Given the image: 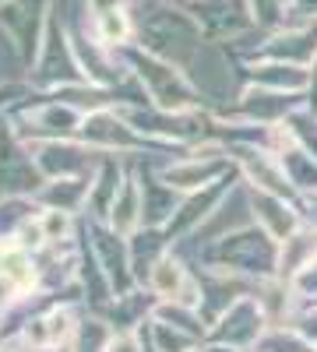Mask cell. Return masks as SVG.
I'll list each match as a JSON object with an SVG mask.
<instances>
[{
  "label": "cell",
  "mask_w": 317,
  "mask_h": 352,
  "mask_svg": "<svg viewBox=\"0 0 317 352\" xmlns=\"http://www.w3.org/2000/svg\"><path fill=\"white\" fill-rule=\"evenodd\" d=\"M124 64L134 74L149 106H155L162 113H197L201 88L187 78V71L180 64H173V60H166V56L138 46V43L131 50H124Z\"/></svg>",
  "instance_id": "cell-1"
},
{
  "label": "cell",
  "mask_w": 317,
  "mask_h": 352,
  "mask_svg": "<svg viewBox=\"0 0 317 352\" xmlns=\"http://www.w3.org/2000/svg\"><path fill=\"white\" fill-rule=\"evenodd\" d=\"M289 21H317V0H289Z\"/></svg>",
  "instance_id": "cell-25"
},
{
  "label": "cell",
  "mask_w": 317,
  "mask_h": 352,
  "mask_svg": "<svg viewBox=\"0 0 317 352\" xmlns=\"http://www.w3.org/2000/svg\"><path fill=\"white\" fill-rule=\"evenodd\" d=\"M265 60H285V64H300V67H314L317 64V21H289L275 28V32H261L254 56Z\"/></svg>",
  "instance_id": "cell-6"
},
{
  "label": "cell",
  "mask_w": 317,
  "mask_h": 352,
  "mask_svg": "<svg viewBox=\"0 0 317 352\" xmlns=\"http://www.w3.org/2000/svg\"><path fill=\"white\" fill-rule=\"evenodd\" d=\"M0 352H28V345L21 338H8V342H0Z\"/></svg>",
  "instance_id": "cell-28"
},
{
  "label": "cell",
  "mask_w": 317,
  "mask_h": 352,
  "mask_svg": "<svg viewBox=\"0 0 317 352\" xmlns=\"http://www.w3.org/2000/svg\"><path fill=\"white\" fill-rule=\"evenodd\" d=\"M296 204H300L303 226L317 229V190H307V194H300V197H296Z\"/></svg>",
  "instance_id": "cell-24"
},
{
  "label": "cell",
  "mask_w": 317,
  "mask_h": 352,
  "mask_svg": "<svg viewBox=\"0 0 317 352\" xmlns=\"http://www.w3.org/2000/svg\"><path fill=\"white\" fill-rule=\"evenodd\" d=\"M81 324H78V314L71 307H61L53 303L39 314H32L18 328V338L28 345V349H61V345H74Z\"/></svg>",
  "instance_id": "cell-9"
},
{
  "label": "cell",
  "mask_w": 317,
  "mask_h": 352,
  "mask_svg": "<svg viewBox=\"0 0 317 352\" xmlns=\"http://www.w3.org/2000/svg\"><path fill=\"white\" fill-rule=\"evenodd\" d=\"M106 226L124 240H131L138 229H145V187H141L138 169H127L124 184H120L117 197H113L109 212H106Z\"/></svg>",
  "instance_id": "cell-11"
},
{
  "label": "cell",
  "mask_w": 317,
  "mask_h": 352,
  "mask_svg": "<svg viewBox=\"0 0 317 352\" xmlns=\"http://www.w3.org/2000/svg\"><path fill=\"white\" fill-rule=\"evenodd\" d=\"M201 352H240V349H229V345H215V342H205Z\"/></svg>",
  "instance_id": "cell-29"
},
{
  "label": "cell",
  "mask_w": 317,
  "mask_h": 352,
  "mask_svg": "<svg viewBox=\"0 0 317 352\" xmlns=\"http://www.w3.org/2000/svg\"><path fill=\"white\" fill-rule=\"evenodd\" d=\"M303 106H307V96H282L261 85H243L233 102V116L254 127H278Z\"/></svg>",
  "instance_id": "cell-7"
},
{
  "label": "cell",
  "mask_w": 317,
  "mask_h": 352,
  "mask_svg": "<svg viewBox=\"0 0 317 352\" xmlns=\"http://www.w3.org/2000/svg\"><path fill=\"white\" fill-rule=\"evenodd\" d=\"M314 257H317V229L300 226L289 240L278 243V275H275V278L289 282L300 268H307Z\"/></svg>",
  "instance_id": "cell-16"
},
{
  "label": "cell",
  "mask_w": 317,
  "mask_h": 352,
  "mask_svg": "<svg viewBox=\"0 0 317 352\" xmlns=\"http://www.w3.org/2000/svg\"><path fill=\"white\" fill-rule=\"evenodd\" d=\"M310 71H314V78H310V92H307V109L317 116V64H314Z\"/></svg>",
  "instance_id": "cell-27"
},
{
  "label": "cell",
  "mask_w": 317,
  "mask_h": 352,
  "mask_svg": "<svg viewBox=\"0 0 317 352\" xmlns=\"http://www.w3.org/2000/svg\"><path fill=\"white\" fill-rule=\"evenodd\" d=\"M96 176V173H92ZM92 176H71V180H43L36 190V201L43 208H64V212H85L92 194Z\"/></svg>",
  "instance_id": "cell-14"
},
{
  "label": "cell",
  "mask_w": 317,
  "mask_h": 352,
  "mask_svg": "<svg viewBox=\"0 0 317 352\" xmlns=\"http://www.w3.org/2000/svg\"><path fill=\"white\" fill-rule=\"evenodd\" d=\"M85 124V113L64 99H46L28 106L18 120H11V127L18 131V138L25 144H39V141H78Z\"/></svg>",
  "instance_id": "cell-3"
},
{
  "label": "cell",
  "mask_w": 317,
  "mask_h": 352,
  "mask_svg": "<svg viewBox=\"0 0 317 352\" xmlns=\"http://www.w3.org/2000/svg\"><path fill=\"white\" fill-rule=\"evenodd\" d=\"M243 71H247V85H261V88H272V92H282V96H307L310 78H314L310 67L285 64V60H265V56L247 60Z\"/></svg>",
  "instance_id": "cell-12"
},
{
  "label": "cell",
  "mask_w": 317,
  "mask_h": 352,
  "mask_svg": "<svg viewBox=\"0 0 317 352\" xmlns=\"http://www.w3.org/2000/svg\"><path fill=\"white\" fill-rule=\"evenodd\" d=\"M190 352H201V345H197V349H190Z\"/></svg>",
  "instance_id": "cell-31"
},
{
  "label": "cell",
  "mask_w": 317,
  "mask_h": 352,
  "mask_svg": "<svg viewBox=\"0 0 317 352\" xmlns=\"http://www.w3.org/2000/svg\"><path fill=\"white\" fill-rule=\"evenodd\" d=\"M247 197H250V222H254L257 229H265L275 243L289 240L293 232L303 226V215H300L296 197H282V194L254 190V187H247Z\"/></svg>",
  "instance_id": "cell-10"
},
{
  "label": "cell",
  "mask_w": 317,
  "mask_h": 352,
  "mask_svg": "<svg viewBox=\"0 0 317 352\" xmlns=\"http://www.w3.org/2000/svg\"><path fill=\"white\" fill-rule=\"evenodd\" d=\"M145 331H149L152 352H190V349L201 345V338H194L190 331H180V328L166 324V320H155V317L145 320Z\"/></svg>",
  "instance_id": "cell-17"
},
{
  "label": "cell",
  "mask_w": 317,
  "mask_h": 352,
  "mask_svg": "<svg viewBox=\"0 0 317 352\" xmlns=\"http://www.w3.org/2000/svg\"><path fill=\"white\" fill-rule=\"evenodd\" d=\"M194 4H201V0H194Z\"/></svg>",
  "instance_id": "cell-32"
},
{
  "label": "cell",
  "mask_w": 317,
  "mask_h": 352,
  "mask_svg": "<svg viewBox=\"0 0 317 352\" xmlns=\"http://www.w3.org/2000/svg\"><path fill=\"white\" fill-rule=\"evenodd\" d=\"M131 0H85V11L89 18H99V14H109V11H124Z\"/></svg>",
  "instance_id": "cell-26"
},
{
  "label": "cell",
  "mask_w": 317,
  "mask_h": 352,
  "mask_svg": "<svg viewBox=\"0 0 317 352\" xmlns=\"http://www.w3.org/2000/svg\"><path fill=\"white\" fill-rule=\"evenodd\" d=\"M265 331H268V317H265L261 303H257L254 292H243V296H237L208 324V342L240 349V352H254L257 338Z\"/></svg>",
  "instance_id": "cell-5"
},
{
  "label": "cell",
  "mask_w": 317,
  "mask_h": 352,
  "mask_svg": "<svg viewBox=\"0 0 317 352\" xmlns=\"http://www.w3.org/2000/svg\"><path fill=\"white\" fill-rule=\"evenodd\" d=\"M254 352H317L293 324H268V331L257 338Z\"/></svg>",
  "instance_id": "cell-18"
},
{
  "label": "cell",
  "mask_w": 317,
  "mask_h": 352,
  "mask_svg": "<svg viewBox=\"0 0 317 352\" xmlns=\"http://www.w3.org/2000/svg\"><path fill=\"white\" fill-rule=\"evenodd\" d=\"M293 328L317 349V303H303L300 307V314L293 317Z\"/></svg>",
  "instance_id": "cell-23"
},
{
  "label": "cell",
  "mask_w": 317,
  "mask_h": 352,
  "mask_svg": "<svg viewBox=\"0 0 317 352\" xmlns=\"http://www.w3.org/2000/svg\"><path fill=\"white\" fill-rule=\"evenodd\" d=\"M8 4H14V0H0V11H4V8H8Z\"/></svg>",
  "instance_id": "cell-30"
},
{
  "label": "cell",
  "mask_w": 317,
  "mask_h": 352,
  "mask_svg": "<svg viewBox=\"0 0 317 352\" xmlns=\"http://www.w3.org/2000/svg\"><path fill=\"white\" fill-rule=\"evenodd\" d=\"M138 46H145L166 60L187 67V56L197 53V46L205 43V28L197 25L194 11L173 8V4H155L145 18L138 21Z\"/></svg>",
  "instance_id": "cell-2"
},
{
  "label": "cell",
  "mask_w": 317,
  "mask_h": 352,
  "mask_svg": "<svg viewBox=\"0 0 317 352\" xmlns=\"http://www.w3.org/2000/svg\"><path fill=\"white\" fill-rule=\"evenodd\" d=\"M247 8L257 32H275L289 25V0H247Z\"/></svg>",
  "instance_id": "cell-20"
},
{
  "label": "cell",
  "mask_w": 317,
  "mask_h": 352,
  "mask_svg": "<svg viewBox=\"0 0 317 352\" xmlns=\"http://www.w3.org/2000/svg\"><path fill=\"white\" fill-rule=\"evenodd\" d=\"M190 282H194L190 268L169 250L162 261H155V268H152L149 278H145V289H149V296H152L155 303H180V296L187 292Z\"/></svg>",
  "instance_id": "cell-13"
},
{
  "label": "cell",
  "mask_w": 317,
  "mask_h": 352,
  "mask_svg": "<svg viewBox=\"0 0 317 352\" xmlns=\"http://www.w3.org/2000/svg\"><path fill=\"white\" fill-rule=\"evenodd\" d=\"M89 36H92L99 46L113 50V53H124V50H131L134 39H138V21H134L131 8L109 11V14L89 18Z\"/></svg>",
  "instance_id": "cell-15"
},
{
  "label": "cell",
  "mask_w": 317,
  "mask_h": 352,
  "mask_svg": "<svg viewBox=\"0 0 317 352\" xmlns=\"http://www.w3.org/2000/svg\"><path fill=\"white\" fill-rule=\"evenodd\" d=\"M78 141H85L99 155H131V152H141L145 144H152L127 120V113L120 106H102V109L85 113Z\"/></svg>",
  "instance_id": "cell-4"
},
{
  "label": "cell",
  "mask_w": 317,
  "mask_h": 352,
  "mask_svg": "<svg viewBox=\"0 0 317 352\" xmlns=\"http://www.w3.org/2000/svg\"><path fill=\"white\" fill-rule=\"evenodd\" d=\"M233 159H222V162H208V159H194V155H180V159H173L166 166H159V180L169 187V190H177L180 197H190V194H201V190H208L215 184H222L226 176H233Z\"/></svg>",
  "instance_id": "cell-8"
},
{
  "label": "cell",
  "mask_w": 317,
  "mask_h": 352,
  "mask_svg": "<svg viewBox=\"0 0 317 352\" xmlns=\"http://www.w3.org/2000/svg\"><path fill=\"white\" fill-rule=\"evenodd\" d=\"M102 352H145V342H141L138 328H109Z\"/></svg>",
  "instance_id": "cell-21"
},
{
  "label": "cell",
  "mask_w": 317,
  "mask_h": 352,
  "mask_svg": "<svg viewBox=\"0 0 317 352\" xmlns=\"http://www.w3.org/2000/svg\"><path fill=\"white\" fill-rule=\"evenodd\" d=\"M289 285H293V292H296L303 303H317V257L289 278Z\"/></svg>",
  "instance_id": "cell-22"
},
{
  "label": "cell",
  "mask_w": 317,
  "mask_h": 352,
  "mask_svg": "<svg viewBox=\"0 0 317 352\" xmlns=\"http://www.w3.org/2000/svg\"><path fill=\"white\" fill-rule=\"evenodd\" d=\"M39 229L46 236V247H61L74 240V212L64 208H43L39 204Z\"/></svg>",
  "instance_id": "cell-19"
}]
</instances>
